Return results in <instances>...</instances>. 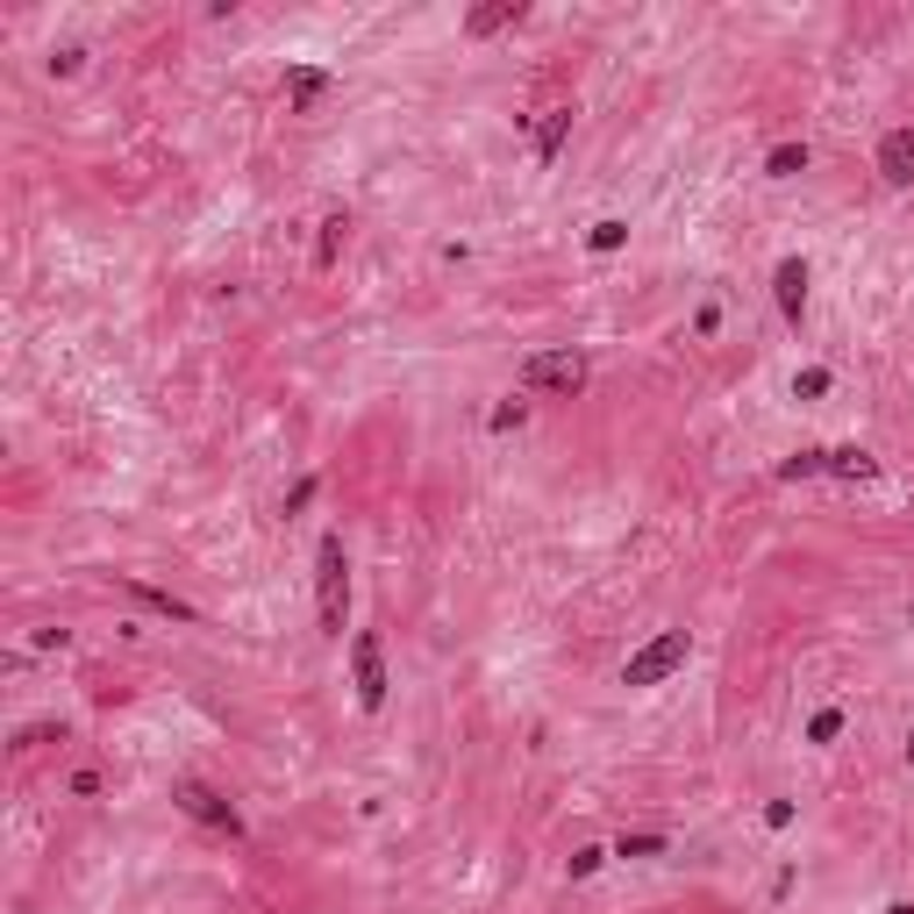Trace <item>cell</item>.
<instances>
[{"label":"cell","instance_id":"obj_12","mask_svg":"<svg viewBox=\"0 0 914 914\" xmlns=\"http://www.w3.org/2000/svg\"><path fill=\"white\" fill-rule=\"evenodd\" d=\"M344 243H350V215H344V208H336V215H322V243H315V265L329 271L336 257H344Z\"/></svg>","mask_w":914,"mask_h":914},{"label":"cell","instance_id":"obj_3","mask_svg":"<svg viewBox=\"0 0 914 914\" xmlns=\"http://www.w3.org/2000/svg\"><path fill=\"white\" fill-rule=\"evenodd\" d=\"M586 379H593V365H586L579 350H529V358H522V386L529 393H551V401L586 393Z\"/></svg>","mask_w":914,"mask_h":914},{"label":"cell","instance_id":"obj_25","mask_svg":"<svg viewBox=\"0 0 914 914\" xmlns=\"http://www.w3.org/2000/svg\"><path fill=\"white\" fill-rule=\"evenodd\" d=\"M693 329H701V336H715V329H721V308H715V300H701V315H693Z\"/></svg>","mask_w":914,"mask_h":914},{"label":"cell","instance_id":"obj_4","mask_svg":"<svg viewBox=\"0 0 914 914\" xmlns=\"http://www.w3.org/2000/svg\"><path fill=\"white\" fill-rule=\"evenodd\" d=\"M350 686H358L365 715H379V707H386V644H379L372 629L350 636Z\"/></svg>","mask_w":914,"mask_h":914},{"label":"cell","instance_id":"obj_8","mask_svg":"<svg viewBox=\"0 0 914 914\" xmlns=\"http://www.w3.org/2000/svg\"><path fill=\"white\" fill-rule=\"evenodd\" d=\"M329 93H336V79L322 72V65H293V72H286V107H293V115H315Z\"/></svg>","mask_w":914,"mask_h":914},{"label":"cell","instance_id":"obj_23","mask_svg":"<svg viewBox=\"0 0 914 914\" xmlns=\"http://www.w3.org/2000/svg\"><path fill=\"white\" fill-rule=\"evenodd\" d=\"M65 794H72V800H93V794H101V772H93V765H79L72 779H65Z\"/></svg>","mask_w":914,"mask_h":914},{"label":"cell","instance_id":"obj_14","mask_svg":"<svg viewBox=\"0 0 914 914\" xmlns=\"http://www.w3.org/2000/svg\"><path fill=\"white\" fill-rule=\"evenodd\" d=\"M772 479H786V486H800V479H829V450H794Z\"/></svg>","mask_w":914,"mask_h":914},{"label":"cell","instance_id":"obj_13","mask_svg":"<svg viewBox=\"0 0 914 914\" xmlns=\"http://www.w3.org/2000/svg\"><path fill=\"white\" fill-rule=\"evenodd\" d=\"M565 136H571V107H551V115L536 122V158H543V165L565 150Z\"/></svg>","mask_w":914,"mask_h":914},{"label":"cell","instance_id":"obj_19","mask_svg":"<svg viewBox=\"0 0 914 914\" xmlns=\"http://www.w3.org/2000/svg\"><path fill=\"white\" fill-rule=\"evenodd\" d=\"M608 857H615V851H600V843H586V851H571V857H565V871H571V879H593V871L608 865Z\"/></svg>","mask_w":914,"mask_h":914},{"label":"cell","instance_id":"obj_10","mask_svg":"<svg viewBox=\"0 0 914 914\" xmlns=\"http://www.w3.org/2000/svg\"><path fill=\"white\" fill-rule=\"evenodd\" d=\"M522 15H529L522 0H486V8H472V15H465V36H500V30H514Z\"/></svg>","mask_w":914,"mask_h":914},{"label":"cell","instance_id":"obj_11","mask_svg":"<svg viewBox=\"0 0 914 914\" xmlns=\"http://www.w3.org/2000/svg\"><path fill=\"white\" fill-rule=\"evenodd\" d=\"M129 593L143 600L150 615H165V622H200V608L194 600H180V593H165V586H143V579H129Z\"/></svg>","mask_w":914,"mask_h":914},{"label":"cell","instance_id":"obj_7","mask_svg":"<svg viewBox=\"0 0 914 914\" xmlns=\"http://www.w3.org/2000/svg\"><path fill=\"white\" fill-rule=\"evenodd\" d=\"M879 180L886 186H914V122L879 136Z\"/></svg>","mask_w":914,"mask_h":914},{"label":"cell","instance_id":"obj_21","mask_svg":"<svg viewBox=\"0 0 914 914\" xmlns=\"http://www.w3.org/2000/svg\"><path fill=\"white\" fill-rule=\"evenodd\" d=\"M822 393H829V372H822V365L794 372V401H822Z\"/></svg>","mask_w":914,"mask_h":914},{"label":"cell","instance_id":"obj_20","mask_svg":"<svg viewBox=\"0 0 914 914\" xmlns=\"http://www.w3.org/2000/svg\"><path fill=\"white\" fill-rule=\"evenodd\" d=\"M843 721H851L843 707H822V715L808 721V743H836V736H843Z\"/></svg>","mask_w":914,"mask_h":914},{"label":"cell","instance_id":"obj_2","mask_svg":"<svg viewBox=\"0 0 914 914\" xmlns=\"http://www.w3.org/2000/svg\"><path fill=\"white\" fill-rule=\"evenodd\" d=\"M686 658H693V636L686 629H658L644 650H629V658H622V686H664Z\"/></svg>","mask_w":914,"mask_h":914},{"label":"cell","instance_id":"obj_6","mask_svg":"<svg viewBox=\"0 0 914 914\" xmlns=\"http://www.w3.org/2000/svg\"><path fill=\"white\" fill-rule=\"evenodd\" d=\"M808 279H814L808 257H779V265H772V300H779V315L794 322V329L808 322Z\"/></svg>","mask_w":914,"mask_h":914},{"label":"cell","instance_id":"obj_26","mask_svg":"<svg viewBox=\"0 0 914 914\" xmlns=\"http://www.w3.org/2000/svg\"><path fill=\"white\" fill-rule=\"evenodd\" d=\"M765 829H794V800H772V808H765Z\"/></svg>","mask_w":914,"mask_h":914},{"label":"cell","instance_id":"obj_17","mask_svg":"<svg viewBox=\"0 0 914 914\" xmlns=\"http://www.w3.org/2000/svg\"><path fill=\"white\" fill-rule=\"evenodd\" d=\"M615 857H664V836H658V829H636V836L622 829V836H615Z\"/></svg>","mask_w":914,"mask_h":914},{"label":"cell","instance_id":"obj_24","mask_svg":"<svg viewBox=\"0 0 914 914\" xmlns=\"http://www.w3.org/2000/svg\"><path fill=\"white\" fill-rule=\"evenodd\" d=\"M315 494H322V479H300L293 494H286V514H300V508H308V500H315Z\"/></svg>","mask_w":914,"mask_h":914},{"label":"cell","instance_id":"obj_18","mask_svg":"<svg viewBox=\"0 0 914 914\" xmlns=\"http://www.w3.org/2000/svg\"><path fill=\"white\" fill-rule=\"evenodd\" d=\"M522 421H529V401H514V393H508V401H500L494 415H486V429H494V436H514Z\"/></svg>","mask_w":914,"mask_h":914},{"label":"cell","instance_id":"obj_22","mask_svg":"<svg viewBox=\"0 0 914 914\" xmlns=\"http://www.w3.org/2000/svg\"><path fill=\"white\" fill-rule=\"evenodd\" d=\"M79 65H86V50H79V44H65V50H50V79H72V72H79Z\"/></svg>","mask_w":914,"mask_h":914},{"label":"cell","instance_id":"obj_1","mask_svg":"<svg viewBox=\"0 0 914 914\" xmlns=\"http://www.w3.org/2000/svg\"><path fill=\"white\" fill-rule=\"evenodd\" d=\"M315 615H322V636L344 644V629H350V557H344V536H336V529L315 543Z\"/></svg>","mask_w":914,"mask_h":914},{"label":"cell","instance_id":"obj_5","mask_svg":"<svg viewBox=\"0 0 914 914\" xmlns=\"http://www.w3.org/2000/svg\"><path fill=\"white\" fill-rule=\"evenodd\" d=\"M172 800H180V814H194V822L222 829V836H243V814L229 794H215L208 779H172Z\"/></svg>","mask_w":914,"mask_h":914},{"label":"cell","instance_id":"obj_15","mask_svg":"<svg viewBox=\"0 0 914 914\" xmlns=\"http://www.w3.org/2000/svg\"><path fill=\"white\" fill-rule=\"evenodd\" d=\"M622 243H629V222H622V215H600V222L586 229V251H600V257H615Z\"/></svg>","mask_w":914,"mask_h":914},{"label":"cell","instance_id":"obj_16","mask_svg":"<svg viewBox=\"0 0 914 914\" xmlns=\"http://www.w3.org/2000/svg\"><path fill=\"white\" fill-rule=\"evenodd\" d=\"M800 172H808V143H772L765 180H800Z\"/></svg>","mask_w":914,"mask_h":914},{"label":"cell","instance_id":"obj_9","mask_svg":"<svg viewBox=\"0 0 914 914\" xmlns=\"http://www.w3.org/2000/svg\"><path fill=\"white\" fill-rule=\"evenodd\" d=\"M829 479H843V486H879V458H871V450H857V443H843V450H829Z\"/></svg>","mask_w":914,"mask_h":914}]
</instances>
